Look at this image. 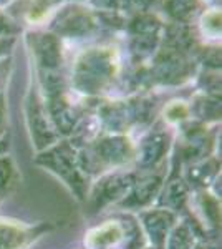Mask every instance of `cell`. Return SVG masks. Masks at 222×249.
Returning a JSON list of instances; mask_svg holds the SVG:
<instances>
[{"label": "cell", "mask_w": 222, "mask_h": 249, "mask_svg": "<svg viewBox=\"0 0 222 249\" xmlns=\"http://www.w3.org/2000/svg\"><path fill=\"white\" fill-rule=\"evenodd\" d=\"M189 190L188 183L184 181L183 176H174L168 183H164V186L161 188L159 195H157V203L159 208L169 210L172 213L179 211L184 206L186 201L189 198Z\"/></svg>", "instance_id": "11"}, {"label": "cell", "mask_w": 222, "mask_h": 249, "mask_svg": "<svg viewBox=\"0 0 222 249\" xmlns=\"http://www.w3.org/2000/svg\"><path fill=\"white\" fill-rule=\"evenodd\" d=\"M169 148V136L164 131H151L141 140L135 150V160L139 168L149 170L161 163Z\"/></svg>", "instance_id": "7"}, {"label": "cell", "mask_w": 222, "mask_h": 249, "mask_svg": "<svg viewBox=\"0 0 222 249\" xmlns=\"http://www.w3.org/2000/svg\"><path fill=\"white\" fill-rule=\"evenodd\" d=\"M211 151V140L207 138V133L203 128H189L184 133L183 146H181V153L183 158L188 163L203 160Z\"/></svg>", "instance_id": "12"}, {"label": "cell", "mask_w": 222, "mask_h": 249, "mask_svg": "<svg viewBox=\"0 0 222 249\" xmlns=\"http://www.w3.org/2000/svg\"><path fill=\"white\" fill-rule=\"evenodd\" d=\"M12 171H14V166H12L10 158L2 155L0 156V195L7 190V184L10 183Z\"/></svg>", "instance_id": "23"}, {"label": "cell", "mask_w": 222, "mask_h": 249, "mask_svg": "<svg viewBox=\"0 0 222 249\" xmlns=\"http://www.w3.org/2000/svg\"><path fill=\"white\" fill-rule=\"evenodd\" d=\"M192 5H194V0H171V12L181 17V15L188 14Z\"/></svg>", "instance_id": "24"}, {"label": "cell", "mask_w": 222, "mask_h": 249, "mask_svg": "<svg viewBox=\"0 0 222 249\" xmlns=\"http://www.w3.org/2000/svg\"><path fill=\"white\" fill-rule=\"evenodd\" d=\"M50 116L55 123V128L63 135H70L75 131L76 123H78V111L68 102L62 98V95H55L50 98Z\"/></svg>", "instance_id": "13"}, {"label": "cell", "mask_w": 222, "mask_h": 249, "mask_svg": "<svg viewBox=\"0 0 222 249\" xmlns=\"http://www.w3.org/2000/svg\"><path fill=\"white\" fill-rule=\"evenodd\" d=\"M135 144L124 135H110L100 138L93 146L78 150V163L86 176L108 170L121 168L135 160Z\"/></svg>", "instance_id": "1"}, {"label": "cell", "mask_w": 222, "mask_h": 249, "mask_svg": "<svg viewBox=\"0 0 222 249\" xmlns=\"http://www.w3.org/2000/svg\"><path fill=\"white\" fill-rule=\"evenodd\" d=\"M10 30H12V25H10L9 18L0 14V34H7V32H10Z\"/></svg>", "instance_id": "26"}, {"label": "cell", "mask_w": 222, "mask_h": 249, "mask_svg": "<svg viewBox=\"0 0 222 249\" xmlns=\"http://www.w3.org/2000/svg\"><path fill=\"white\" fill-rule=\"evenodd\" d=\"M189 107L184 102H172L171 105L164 110V118L171 123H181L189 116Z\"/></svg>", "instance_id": "22"}, {"label": "cell", "mask_w": 222, "mask_h": 249, "mask_svg": "<svg viewBox=\"0 0 222 249\" xmlns=\"http://www.w3.org/2000/svg\"><path fill=\"white\" fill-rule=\"evenodd\" d=\"M37 163L55 173L58 178H62L71 188V191L75 193L78 199H83L86 196L88 176L80 168L78 150L73 143L62 142L51 144L50 148L40 151V155L37 156Z\"/></svg>", "instance_id": "2"}, {"label": "cell", "mask_w": 222, "mask_h": 249, "mask_svg": "<svg viewBox=\"0 0 222 249\" xmlns=\"http://www.w3.org/2000/svg\"><path fill=\"white\" fill-rule=\"evenodd\" d=\"M27 228L12 221H0V249H22L28 243Z\"/></svg>", "instance_id": "17"}, {"label": "cell", "mask_w": 222, "mask_h": 249, "mask_svg": "<svg viewBox=\"0 0 222 249\" xmlns=\"http://www.w3.org/2000/svg\"><path fill=\"white\" fill-rule=\"evenodd\" d=\"M194 111L201 120H217L221 116V103H217L216 100L203 98L197 102Z\"/></svg>", "instance_id": "21"}, {"label": "cell", "mask_w": 222, "mask_h": 249, "mask_svg": "<svg viewBox=\"0 0 222 249\" xmlns=\"http://www.w3.org/2000/svg\"><path fill=\"white\" fill-rule=\"evenodd\" d=\"M196 244V230L188 219L179 221L169 231L161 249H192Z\"/></svg>", "instance_id": "16"}, {"label": "cell", "mask_w": 222, "mask_h": 249, "mask_svg": "<svg viewBox=\"0 0 222 249\" xmlns=\"http://www.w3.org/2000/svg\"><path fill=\"white\" fill-rule=\"evenodd\" d=\"M3 126H5V103H3V96L0 95V135L3 131Z\"/></svg>", "instance_id": "25"}, {"label": "cell", "mask_w": 222, "mask_h": 249, "mask_svg": "<svg viewBox=\"0 0 222 249\" xmlns=\"http://www.w3.org/2000/svg\"><path fill=\"white\" fill-rule=\"evenodd\" d=\"M176 213L164 210V208H154L141 213V226L148 238V243L153 249H161L166 241L169 231L176 224Z\"/></svg>", "instance_id": "5"}, {"label": "cell", "mask_w": 222, "mask_h": 249, "mask_svg": "<svg viewBox=\"0 0 222 249\" xmlns=\"http://www.w3.org/2000/svg\"><path fill=\"white\" fill-rule=\"evenodd\" d=\"M37 52H38L40 62H42L43 67H47V68L58 67L60 48H58V43H56L55 37H51V35H43L37 43Z\"/></svg>", "instance_id": "20"}, {"label": "cell", "mask_w": 222, "mask_h": 249, "mask_svg": "<svg viewBox=\"0 0 222 249\" xmlns=\"http://www.w3.org/2000/svg\"><path fill=\"white\" fill-rule=\"evenodd\" d=\"M138 175L135 171H116L103 175L90 193L95 210H102L110 204H118L128 195Z\"/></svg>", "instance_id": "4"}, {"label": "cell", "mask_w": 222, "mask_h": 249, "mask_svg": "<svg viewBox=\"0 0 222 249\" xmlns=\"http://www.w3.org/2000/svg\"><path fill=\"white\" fill-rule=\"evenodd\" d=\"M192 249H217V248L216 246H211V244H205V243H196Z\"/></svg>", "instance_id": "28"}, {"label": "cell", "mask_w": 222, "mask_h": 249, "mask_svg": "<svg viewBox=\"0 0 222 249\" xmlns=\"http://www.w3.org/2000/svg\"><path fill=\"white\" fill-rule=\"evenodd\" d=\"M70 12L65 15H62V18L58 20V30L67 32V34H82L86 32L91 27V20L88 18V15L78 12L80 9H68Z\"/></svg>", "instance_id": "19"}, {"label": "cell", "mask_w": 222, "mask_h": 249, "mask_svg": "<svg viewBox=\"0 0 222 249\" xmlns=\"http://www.w3.org/2000/svg\"><path fill=\"white\" fill-rule=\"evenodd\" d=\"M102 120L104 126L110 131H115V135H120L121 131H124V128L131 122L130 113H128V107H118V105H110L103 108Z\"/></svg>", "instance_id": "18"}, {"label": "cell", "mask_w": 222, "mask_h": 249, "mask_svg": "<svg viewBox=\"0 0 222 249\" xmlns=\"http://www.w3.org/2000/svg\"><path fill=\"white\" fill-rule=\"evenodd\" d=\"M194 208L201 224L207 228H217L221 221V204L217 196H214L211 191L201 190L194 203Z\"/></svg>", "instance_id": "15"}, {"label": "cell", "mask_w": 222, "mask_h": 249, "mask_svg": "<svg viewBox=\"0 0 222 249\" xmlns=\"http://www.w3.org/2000/svg\"><path fill=\"white\" fill-rule=\"evenodd\" d=\"M221 164L216 156H205L203 160H197L188 164V170L184 175V181L189 188L196 190H205L214 183V179L221 175Z\"/></svg>", "instance_id": "9"}, {"label": "cell", "mask_w": 222, "mask_h": 249, "mask_svg": "<svg viewBox=\"0 0 222 249\" xmlns=\"http://www.w3.org/2000/svg\"><path fill=\"white\" fill-rule=\"evenodd\" d=\"M28 116H30V128H32V138L35 142L38 151H43L47 148H50L51 144L56 143V135L55 128L51 126L50 122L47 120V115L43 111V108L38 105L37 100L30 102L28 107Z\"/></svg>", "instance_id": "8"}, {"label": "cell", "mask_w": 222, "mask_h": 249, "mask_svg": "<svg viewBox=\"0 0 222 249\" xmlns=\"http://www.w3.org/2000/svg\"><path fill=\"white\" fill-rule=\"evenodd\" d=\"M10 40L7 42V40H0V55L2 53H5V50H9V47H10Z\"/></svg>", "instance_id": "27"}, {"label": "cell", "mask_w": 222, "mask_h": 249, "mask_svg": "<svg viewBox=\"0 0 222 249\" xmlns=\"http://www.w3.org/2000/svg\"><path fill=\"white\" fill-rule=\"evenodd\" d=\"M124 239V226L120 221H106L102 226L93 228L85 236L88 249H111Z\"/></svg>", "instance_id": "10"}, {"label": "cell", "mask_w": 222, "mask_h": 249, "mask_svg": "<svg viewBox=\"0 0 222 249\" xmlns=\"http://www.w3.org/2000/svg\"><path fill=\"white\" fill-rule=\"evenodd\" d=\"M115 73V63L104 52H90L78 62L75 87L88 95L100 93Z\"/></svg>", "instance_id": "3"}, {"label": "cell", "mask_w": 222, "mask_h": 249, "mask_svg": "<svg viewBox=\"0 0 222 249\" xmlns=\"http://www.w3.org/2000/svg\"><path fill=\"white\" fill-rule=\"evenodd\" d=\"M163 175L151 173L141 179H136L128 195L118 203L121 210H143L149 206L163 188Z\"/></svg>", "instance_id": "6"}, {"label": "cell", "mask_w": 222, "mask_h": 249, "mask_svg": "<svg viewBox=\"0 0 222 249\" xmlns=\"http://www.w3.org/2000/svg\"><path fill=\"white\" fill-rule=\"evenodd\" d=\"M154 75L163 83H177L188 75V63L181 55L168 53L164 57L157 58Z\"/></svg>", "instance_id": "14"}]
</instances>
